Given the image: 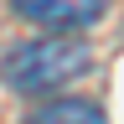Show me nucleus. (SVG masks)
Wrapping results in <instances>:
<instances>
[{
    "label": "nucleus",
    "mask_w": 124,
    "mask_h": 124,
    "mask_svg": "<svg viewBox=\"0 0 124 124\" xmlns=\"http://www.w3.org/2000/svg\"><path fill=\"white\" fill-rule=\"evenodd\" d=\"M93 67V52L83 36H36L0 62V78L16 93H52Z\"/></svg>",
    "instance_id": "nucleus-1"
},
{
    "label": "nucleus",
    "mask_w": 124,
    "mask_h": 124,
    "mask_svg": "<svg viewBox=\"0 0 124 124\" xmlns=\"http://www.w3.org/2000/svg\"><path fill=\"white\" fill-rule=\"evenodd\" d=\"M16 10L36 26H88L98 21L103 0H16Z\"/></svg>",
    "instance_id": "nucleus-2"
},
{
    "label": "nucleus",
    "mask_w": 124,
    "mask_h": 124,
    "mask_svg": "<svg viewBox=\"0 0 124 124\" xmlns=\"http://www.w3.org/2000/svg\"><path fill=\"white\" fill-rule=\"evenodd\" d=\"M26 124H103V114H98V103H88V98H62V103L36 108Z\"/></svg>",
    "instance_id": "nucleus-3"
}]
</instances>
